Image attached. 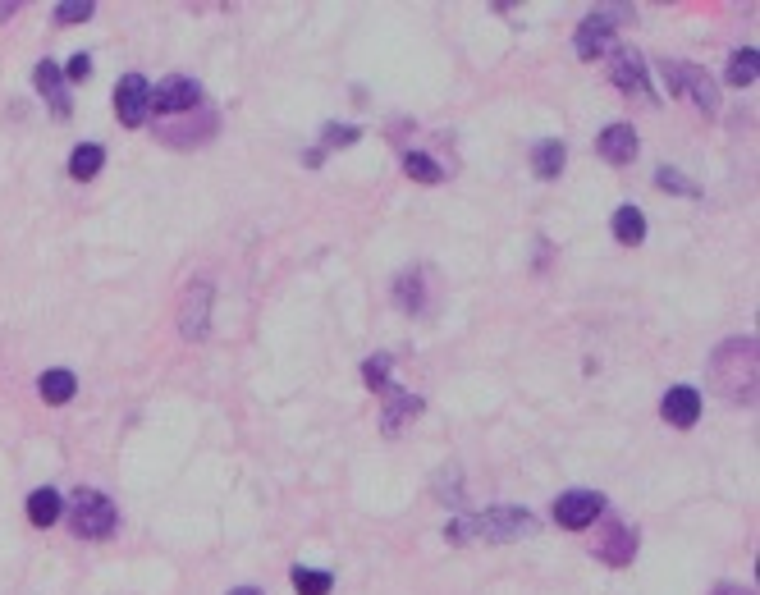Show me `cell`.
<instances>
[{
  "mask_svg": "<svg viewBox=\"0 0 760 595\" xmlns=\"http://www.w3.org/2000/svg\"><path fill=\"white\" fill-rule=\"evenodd\" d=\"M522 536H536V518L527 509H486L477 518H458L445 527V541L463 545V541H490V545H504V541H522Z\"/></svg>",
  "mask_w": 760,
  "mask_h": 595,
  "instance_id": "obj_1",
  "label": "cell"
},
{
  "mask_svg": "<svg viewBox=\"0 0 760 595\" xmlns=\"http://www.w3.org/2000/svg\"><path fill=\"white\" fill-rule=\"evenodd\" d=\"M715 380L724 385V394L733 403L756 399V339H728L715 353Z\"/></svg>",
  "mask_w": 760,
  "mask_h": 595,
  "instance_id": "obj_2",
  "label": "cell"
},
{
  "mask_svg": "<svg viewBox=\"0 0 760 595\" xmlns=\"http://www.w3.org/2000/svg\"><path fill=\"white\" fill-rule=\"evenodd\" d=\"M69 522H74V531L83 541H106L110 531H115V522H120V513H115V504L101 490H78Z\"/></svg>",
  "mask_w": 760,
  "mask_h": 595,
  "instance_id": "obj_3",
  "label": "cell"
},
{
  "mask_svg": "<svg viewBox=\"0 0 760 595\" xmlns=\"http://www.w3.org/2000/svg\"><path fill=\"white\" fill-rule=\"evenodd\" d=\"M664 83H669V92H692V101L706 115H715L719 110V92H715V78L706 74V69H696V65H678V60H664Z\"/></svg>",
  "mask_w": 760,
  "mask_h": 595,
  "instance_id": "obj_4",
  "label": "cell"
},
{
  "mask_svg": "<svg viewBox=\"0 0 760 595\" xmlns=\"http://www.w3.org/2000/svg\"><path fill=\"white\" fill-rule=\"evenodd\" d=\"M614 19H632V10H600V14H591V19H582V28H577V37H573V51L582 55V60H596L600 51H609V37L619 28Z\"/></svg>",
  "mask_w": 760,
  "mask_h": 595,
  "instance_id": "obj_5",
  "label": "cell"
},
{
  "mask_svg": "<svg viewBox=\"0 0 760 595\" xmlns=\"http://www.w3.org/2000/svg\"><path fill=\"white\" fill-rule=\"evenodd\" d=\"M115 110H120V124H129V129L147 124V115H152V83L142 74L120 78V87H115Z\"/></svg>",
  "mask_w": 760,
  "mask_h": 595,
  "instance_id": "obj_6",
  "label": "cell"
},
{
  "mask_svg": "<svg viewBox=\"0 0 760 595\" xmlns=\"http://www.w3.org/2000/svg\"><path fill=\"white\" fill-rule=\"evenodd\" d=\"M600 509H605V499L596 490H568V495L554 499V522L568 531H582L600 518Z\"/></svg>",
  "mask_w": 760,
  "mask_h": 595,
  "instance_id": "obj_7",
  "label": "cell"
},
{
  "mask_svg": "<svg viewBox=\"0 0 760 595\" xmlns=\"http://www.w3.org/2000/svg\"><path fill=\"white\" fill-rule=\"evenodd\" d=\"M202 101V87L193 78H165L152 87V110L156 115H179V110H193Z\"/></svg>",
  "mask_w": 760,
  "mask_h": 595,
  "instance_id": "obj_8",
  "label": "cell"
},
{
  "mask_svg": "<svg viewBox=\"0 0 760 595\" xmlns=\"http://www.w3.org/2000/svg\"><path fill=\"white\" fill-rule=\"evenodd\" d=\"M609 78H614V87H623L628 97H646L651 92V78H646V60H641L637 51H614L609 55Z\"/></svg>",
  "mask_w": 760,
  "mask_h": 595,
  "instance_id": "obj_9",
  "label": "cell"
},
{
  "mask_svg": "<svg viewBox=\"0 0 760 595\" xmlns=\"http://www.w3.org/2000/svg\"><path fill=\"white\" fill-rule=\"evenodd\" d=\"M660 417L669 426H678V431L696 426V417H701V394H696L692 385H674V390L664 394V403H660Z\"/></svg>",
  "mask_w": 760,
  "mask_h": 595,
  "instance_id": "obj_10",
  "label": "cell"
},
{
  "mask_svg": "<svg viewBox=\"0 0 760 595\" xmlns=\"http://www.w3.org/2000/svg\"><path fill=\"white\" fill-rule=\"evenodd\" d=\"M33 83L46 97V106L55 110V119H69V87H65V74H60L51 60H42V65L33 69Z\"/></svg>",
  "mask_w": 760,
  "mask_h": 595,
  "instance_id": "obj_11",
  "label": "cell"
},
{
  "mask_svg": "<svg viewBox=\"0 0 760 595\" xmlns=\"http://www.w3.org/2000/svg\"><path fill=\"white\" fill-rule=\"evenodd\" d=\"M600 156H605L609 165H628L632 156H637V133H632L628 124H609V129L600 133Z\"/></svg>",
  "mask_w": 760,
  "mask_h": 595,
  "instance_id": "obj_12",
  "label": "cell"
},
{
  "mask_svg": "<svg viewBox=\"0 0 760 595\" xmlns=\"http://www.w3.org/2000/svg\"><path fill=\"white\" fill-rule=\"evenodd\" d=\"M596 554L605 563H628L632 554H637V536H632L623 522H609V531H605V541L596 545Z\"/></svg>",
  "mask_w": 760,
  "mask_h": 595,
  "instance_id": "obj_13",
  "label": "cell"
},
{
  "mask_svg": "<svg viewBox=\"0 0 760 595\" xmlns=\"http://www.w3.org/2000/svg\"><path fill=\"white\" fill-rule=\"evenodd\" d=\"M207 303H211V289L207 284H197V289L188 293V303H184V335L188 339L207 335Z\"/></svg>",
  "mask_w": 760,
  "mask_h": 595,
  "instance_id": "obj_14",
  "label": "cell"
},
{
  "mask_svg": "<svg viewBox=\"0 0 760 595\" xmlns=\"http://www.w3.org/2000/svg\"><path fill=\"white\" fill-rule=\"evenodd\" d=\"M564 161H568V152H564V142L559 138H545L532 147V170L541 174V179H554V174L564 170Z\"/></svg>",
  "mask_w": 760,
  "mask_h": 595,
  "instance_id": "obj_15",
  "label": "cell"
},
{
  "mask_svg": "<svg viewBox=\"0 0 760 595\" xmlns=\"http://www.w3.org/2000/svg\"><path fill=\"white\" fill-rule=\"evenodd\" d=\"M380 394H390V408H385V431H399L403 417H413V412H422V399L417 394H399V385H385Z\"/></svg>",
  "mask_w": 760,
  "mask_h": 595,
  "instance_id": "obj_16",
  "label": "cell"
},
{
  "mask_svg": "<svg viewBox=\"0 0 760 595\" xmlns=\"http://www.w3.org/2000/svg\"><path fill=\"white\" fill-rule=\"evenodd\" d=\"M609 229H614L619 243H641V238H646V216H641L637 206H619L614 220H609Z\"/></svg>",
  "mask_w": 760,
  "mask_h": 595,
  "instance_id": "obj_17",
  "label": "cell"
},
{
  "mask_svg": "<svg viewBox=\"0 0 760 595\" xmlns=\"http://www.w3.org/2000/svg\"><path fill=\"white\" fill-rule=\"evenodd\" d=\"M74 390H78L74 371H46V376L37 380V394H42L46 403H69L74 399Z\"/></svg>",
  "mask_w": 760,
  "mask_h": 595,
  "instance_id": "obj_18",
  "label": "cell"
},
{
  "mask_svg": "<svg viewBox=\"0 0 760 595\" xmlns=\"http://www.w3.org/2000/svg\"><path fill=\"white\" fill-rule=\"evenodd\" d=\"M28 518H33V527H51V522L60 518V495H55L51 486L33 490V495H28Z\"/></svg>",
  "mask_w": 760,
  "mask_h": 595,
  "instance_id": "obj_19",
  "label": "cell"
},
{
  "mask_svg": "<svg viewBox=\"0 0 760 595\" xmlns=\"http://www.w3.org/2000/svg\"><path fill=\"white\" fill-rule=\"evenodd\" d=\"M101 165H106V152H101L97 142H83V147H74V156H69V174H74V179H97Z\"/></svg>",
  "mask_w": 760,
  "mask_h": 595,
  "instance_id": "obj_20",
  "label": "cell"
},
{
  "mask_svg": "<svg viewBox=\"0 0 760 595\" xmlns=\"http://www.w3.org/2000/svg\"><path fill=\"white\" fill-rule=\"evenodd\" d=\"M403 170H408V179H417V184H440V179H445V170H440L431 156H422V152L403 156Z\"/></svg>",
  "mask_w": 760,
  "mask_h": 595,
  "instance_id": "obj_21",
  "label": "cell"
},
{
  "mask_svg": "<svg viewBox=\"0 0 760 595\" xmlns=\"http://www.w3.org/2000/svg\"><path fill=\"white\" fill-rule=\"evenodd\" d=\"M335 577L321 573V568H294V591L298 595H330Z\"/></svg>",
  "mask_w": 760,
  "mask_h": 595,
  "instance_id": "obj_22",
  "label": "cell"
},
{
  "mask_svg": "<svg viewBox=\"0 0 760 595\" xmlns=\"http://www.w3.org/2000/svg\"><path fill=\"white\" fill-rule=\"evenodd\" d=\"M728 83L733 87H751L756 83V51H738L733 65H728Z\"/></svg>",
  "mask_w": 760,
  "mask_h": 595,
  "instance_id": "obj_23",
  "label": "cell"
},
{
  "mask_svg": "<svg viewBox=\"0 0 760 595\" xmlns=\"http://www.w3.org/2000/svg\"><path fill=\"white\" fill-rule=\"evenodd\" d=\"M394 298H399L403 312H417V307H422V280H417V275H399V284H394Z\"/></svg>",
  "mask_w": 760,
  "mask_h": 595,
  "instance_id": "obj_24",
  "label": "cell"
},
{
  "mask_svg": "<svg viewBox=\"0 0 760 595\" xmlns=\"http://www.w3.org/2000/svg\"><path fill=\"white\" fill-rule=\"evenodd\" d=\"M362 380H367L371 390H385V385H390V357L376 353L371 362H362Z\"/></svg>",
  "mask_w": 760,
  "mask_h": 595,
  "instance_id": "obj_25",
  "label": "cell"
},
{
  "mask_svg": "<svg viewBox=\"0 0 760 595\" xmlns=\"http://www.w3.org/2000/svg\"><path fill=\"white\" fill-rule=\"evenodd\" d=\"M358 133L362 129H353V124H330L326 138H321V156L335 152V147H353V142H358Z\"/></svg>",
  "mask_w": 760,
  "mask_h": 595,
  "instance_id": "obj_26",
  "label": "cell"
},
{
  "mask_svg": "<svg viewBox=\"0 0 760 595\" xmlns=\"http://www.w3.org/2000/svg\"><path fill=\"white\" fill-rule=\"evenodd\" d=\"M655 184H660L664 193H683V197H696V193H701V188H696L692 179H683V174H678V170H669V165H664V170L655 174Z\"/></svg>",
  "mask_w": 760,
  "mask_h": 595,
  "instance_id": "obj_27",
  "label": "cell"
},
{
  "mask_svg": "<svg viewBox=\"0 0 760 595\" xmlns=\"http://www.w3.org/2000/svg\"><path fill=\"white\" fill-rule=\"evenodd\" d=\"M92 19V0H65V5H55V23H83Z\"/></svg>",
  "mask_w": 760,
  "mask_h": 595,
  "instance_id": "obj_28",
  "label": "cell"
},
{
  "mask_svg": "<svg viewBox=\"0 0 760 595\" xmlns=\"http://www.w3.org/2000/svg\"><path fill=\"white\" fill-rule=\"evenodd\" d=\"M65 74L74 78V83H83V78L92 74V55H83V51H78V55H69V69H65Z\"/></svg>",
  "mask_w": 760,
  "mask_h": 595,
  "instance_id": "obj_29",
  "label": "cell"
},
{
  "mask_svg": "<svg viewBox=\"0 0 760 595\" xmlns=\"http://www.w3.org/2000/svg\"><path fill=\"white\" fill-rule=\"evenodd\" d=\"M14 10H19V5H14V0H10V5H5V0H0V19H10Z\"/></svg>",
  "mask_w": 760,
  "mask_h": 595,
  "instance_id": "obj_30",
  "label": "cell"
},
{
  "mask_svg": "<svg viewBox=\"0 0 760 595\" xmlns=\"http://www.w3.org/2000/svg\"><path fill=\"white\" fill-rule=\"evenodd\" d=\"M229 595H261L257 586H239V591H229Z\"/></svg>",
  "mask_w": 760,
  "mask_h": 595,
  "instance_id": "obj_31",
  "label": "cell"
}]
</instances>
